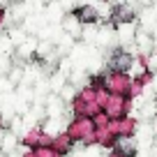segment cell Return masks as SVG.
<instances>
[{"label":"cell","mask_w":157,"mask_h":157,"mask_svg":"<svg viewBox=\"0 0 157 157\" xmlns=\"http://www.w3.org/2000/svg\"><path fill=\"white\" fill-rule=\"evenodd\" d=\"M111 65H113V72H125V69L132 65V58H129L127 53H123V51H118L116 58L111 60Z\"/></svg>","instance_id":"6da1fadb"}]
</instances>
